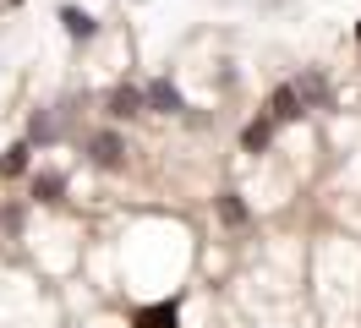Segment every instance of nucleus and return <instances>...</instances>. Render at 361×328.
Listing matches in <instances>:
<instances>
[{
  "instance_id": "nucleus-2",
  "label": "nucleus",
  "mask_w": 361,
  "mask_h": 328,
  "mask_svg": "<svg viewBox=\"0 0 361 328\" xmlns=\"http://www.w3.org/2000/svg\"><path fill=\"white\" fill-rule=\"evenodd\" d=\"M132 328H180V301H154V306H137L132 312Z\"/></svg>"
},
{
  "instance_id": "nucleus-5",
  "label": "nucleus",
  "mask_w": 361,
  "mask_h": 328,
  "mask_svg": "<svg viewBox=\"0 0 361 328\" xmlns=\"http://www.w3.org/2000/svg\"><path fill=\"white\" fill-rule=\"evenodd\" d=\"M137 109H148V93H142V87H115L110 93V115L115 121H126V115H137Z\"/></svg>"
},
{
  "instance_id": "nucleus-6",
  "label": "nucleus",
  "mask_w": 361,
  "mask_h": 328,
  "mask_svg": "<svg viewBox=\"0 0 361 328\" xmlns=\"http://www.w3.org/2000/svg\"><path fill=\"white\" fill-rule=\"evenodd\" d=\"M269 142H274V115H257V121L241 131V148H247V153H263Z\"/></svg>"
},
{
  "instance_id": "nucleus-9",
  "label": "nucleus",
  "mask_w": 361,
  "mask_h": 328,
  "mask_svg": "<svg viewBox=\"0 0 361 328\" xmlns=\"http://www.w3.org/2000/svg\"><path fill=\"white\" fill-rule=\"evenodd\" d=\"M61 22H66L71 39H93V17H88V11H77V6H61Z\"/></svg>"
},
{
  "instance_id": "nucleus-10",
  "label": "nucleus",
  "mask_w": 361,
  "mask_h": 328,
  "mask_svg": "<svg viewBox=\"0 0 361 328\" xmlns=\"http://www.w3.org/2000/svg\"><path fill=\"white\" fill-rule=\"evenodd\" d=\"M27 170V142H17V148L0 159V175H23Z\"/></svg>"
},
{
  "instance_id": "nucleus-13",
  "label": "nucleus",
  "mask_w": 361,
  "mask_h": 328,
  "mask_svg": "<svg viewBox=\"0 0 361 328\" xmlns=\"http://www.w3.org/2000/svg\"><path fill=\"white\" fill-rule=\"evenodd\" d=\"M356 39H361V22H356Z\"/></svg>"
},
{
  "instance_id": "nucleus-12",
  "label": "nucleus",
  "mask_w": 361,
  "mask_h": 328,
  "mask_svg": "<svg viewBox=\"0 0 361 328\" xmlns=\"http://www.w3.org/2000/svg\"><path fill=\"white\" fill-rule=\"evenodd\" d=\"M33 137H39V142H49V137H55V126H49V115H33Z\"/></svg>"
},
{
  "instance_id": "nucleus-3",
  "label": "nucleus",
  "mask_w": 361,
  "mask_h": 328,
  "mask_svg": "<svg viewBox=\"0 0 361 328\" xmlns=\"http://www.w3.org/2000/svg\"><path fill=\"white\" fill-rule=\"evenodd\" d=\"M142 93H148V109H154V115H180V109H186V99H180V87L170 83V77H154Z\"/></svg>"
},
{
  "instance_id": "nucleus-7",
  "label": "nucleus",
  "mask_w": 361,
  "mask_h": 328,
  "mask_svg": "<svg viewBox=\"0 0 361 328\" xmlns=\"http://www.w3.org/2000/svg\"><path fill=\"white\" fill-rule=\"evenodd\" d=\"M301 99H307V109H323L329 104V83H323V77H317V71H307V77H301Z\"/></svg>"
},
{
  "instance_id": "nucleus-8",
  "label": "nucleus",
  "mask_w": 361,
  "mask_h": 328,
  "mask_svg": "<svg viewBox=\"0 0 361 328\" xmlns=\"http://www.w3.org/2000/svg\"><path fill=\"white\" fill-rule=\"evenodd\" d=\"M219 219H225V224H247L252 219V208L241 202V192H219Z\"/></svg>"
},
{
  "instance_id": "nucleus-1",
  "label": "nucleus",
  "mask_w": 361,
  "mask_h": 328,
  "mask_svg": "<svg viewBox=\"0 0 361 328\" xmlns=\"http://www.w3.org/2000/svg\"><path fill=\"white\" fill-rule=\"evenodd\" d=\"M269 115H274V126H290V121H301V115H307L301 87H295V83H279V87L269 93Z\"/></svg>"
},
{
  "instance_id": "nucleus-11",
  "label": "nucleus",
  "mask_w": 361,
  "mask_h": 328,
  "mask_svg": "<svg viewBox=\"0 0 361 328\" xmlns=\"http://www.w3.org/2000/svg\"><path fill=\"white\" fill-rule=\"evenodd\" d=\"M33 192L44 197V202H55V197H61V175H39V181H33Z\"/></svg>"
},
{
  "instance_id": "nucleus-4",
  "label": "nucleus",
  "mask_w": 361,
  "mask_h": 328,
  "mask_svg": "<svg viewBox=\"0 0 361 328\" xmlns=\"http://www.w3.org/2000/svg\"><path fill=\"white\" fill-rule=\"evenodd\" d=\"M88 148H93V164H104V170H121V159H126V142L115 131H99Z\"/></svg>"
}]
</instances>
